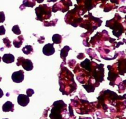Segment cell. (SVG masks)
Here are the masks:
<instances>
[{
    "mask_svg": "<svg viewBox=\"0 0 126 119\" xmlns=\"http://www.w3.org/2000/svg\"><path fill=\"white\" fill-rule=\"evenodd\" d=\"M122 19V17H121L118 14H116L115 17L113 19L108 20L106 23V27L113 29V35L118 38H119L125 32V28L122 23H120V20Z\"/></svg>",
    "mask_w": 126,
    "mask_h": 119,
    "instance_id": "cell-1",
    "label": "cell"
},
{
    "mask_svg": "<svg viewBox=\"0 0 126 119\" xmlns=\"http://www.w3.org/2000/svg\"><path fill=\"white\" fill-rule=\"evenodd\" d=\"M86 18H87V20H82V23L80 24V27L85 28L87 30L89 31V33H92L95 29L100 27L102 21L100 19L95 18L93 17L92 14L89 13L87 16H85Z\"/></svg>",
    "mask_w": 126,
    "mask_h": 119,
    "instance_id": "cell-2",
    "label": "cell"
},
{
    "mask_svg": "<svg viewBox=\"0 0 126 119\" xmlns=\"http://www.w3.org/2000/svg\"><path fill=\"white\" fill-rule=\"evenodd\" d=\"M36 18V19L40 21H44L49 19L51 16V7H49L46 4L39 5L35 9Z\"/></svg>",
    "mask_w": 126,
    "mask_h": 119,
    "instance_id": "cell-3",
    "label": "cell"
},
{
    "mask_svg": "<svg viewBox=\"0 0 126 119\" xmlns=\"http://www.w3.org/2000/svg\"><path fill=\"white\" fill-rule=\"evenodd\" d=\"M12 80L14 82L19 83L23 81L24 80V72L22 70H20L17 72H15L12 75Z\"/></svg>",
    "mask_w": 126,
    "mask_h": 119,
    "instance_id": "cell-4",
    "label": "cell"
},
{
    "mask_svg": "<svg viewBox=\"0 0 126 119\" xmlns=\"http://www.w3.org/2000/svg\"><path fill=\"white\" fill-rule=\"evenodd\" d=\"M43 53L46 56H51L55 53V49L54 47V43L46 44L43 48Z\"/></svg>",
    "mask_w": 126,
    "mask_h": 119,
    "instance_id": "cell-5",
    "label": "cell"
},
{
    "mask_svg": "<svg viewBox=\"0 0 126 119\" xmlns=\"http://www.w3.org/2000/svg\"><path fill=\"white\" fill-rule=\"evenodd\" d=\"M81 101L82 102V105H85L86 108L88 109H89L90 111L92 112V109H93L91 107V105L92 104V103H89L87 100L81 99ZM76 112H77L78 114H86V111H85L84 109V106H82V107L81 106V107H79V108L78 109H76Z\"/></svg>",
    "mask_w": 126,
    "mask_h": 119,
    "instance_id": "cell-6",
    "label": "cell"
},
{
    "mask_svg": "<svg viewBox=\"0 0 126 119\" xmlns=\"http://www.w3.org/2000/svg\"><path fill=\"white\" fill-rule=\"evenodd\" d=\"M17 102L20 106L25 107L30 102L29 97L27 95H19L17 98Z\"/></svg>",
    "mask_w": 126,
    "mask_h": 119,
    "instance_id": "cell-7",
    "label": "cell"
},
{
    "mask_svg": "<svg viewBox=\"0 0 126 119\" xmlns=\"http://www.w3.org/2000/svg\"><path fill=\"white\" fill-rule=\"evenodd\" d=\"M118 71L120 75H124L126 73V61L125 58H121V59H119L118 60Z\"/></svg>",
    "mask_w": 126,
    "mask_h": 119,
    "instance_id": "cell-8",
    "label": "cell"
},
{
    "mask_svg": "<svg viewBox=\"0 0 126 119\" xmlns=\"http://www.w3.org/2000/svg\"><path fill=\"white\" fill-rule=\"evenodd\" d=\"M21 65L23 67L25 70H27V71H30L33 69V64L32 60L28 59H23L22 64H21Z\"/></svg>",
    "mask_w": 126,
    "mask_h": 119,
    "instance_id": "cell-9",
    "label": "cell"
},
{
    "mask_svg": "<svg viewBox=\"0 0 126 119\" xmlns=\"http://www.w3.org/2000/svg\"><path fill=\"white\" fill-rule=\"evenodd\" d=\"M2 111L4 112H14V104L11 101H7L3 104L2 107Z\"/></svg>",
    "mask_w": 126,
    "mask_h": 119,
    "instance_id": "cell-10",
    "label": "cell"
},
{
    "mask_svg": "<svg viewBox=\"0 0 126 119\" xmlns=\"http://www.w3.org/2000/svg\"><path fill=\"white\" fill-rule=\"evenodd\" d=\"M2 59L4 62L6 63V64H11V63L14 62L15 60V58L11 54H5L2 56Z\"/></svg>",
    "mask_w": 126,
    "mask_h": 119,
    "instance_id": "cell-11",
    "label": "cell"
},
{
    "mask_svg": "<svg viewBox=\"0 0 126 119\" xmlns=\"http://www.w3.org/2000/svg\"><path fill=\"white\" fill-rule=\"evenodd\" d=\"M71 48L68 46H65L61 50L60 52V58L63 60L64 62L66 61V58L68 54L69 51L71 50Z\"/></svg>",
    "mask_w": 126,
    "mask_h": 119,
    "instance_id": "cell-12",
    "label": "cell"
},
{
    "mask_svg": "<svg viewBox=\"0 0 126 119\" xmlns=\"http://www.w3.org/2000/svg\"><path fill=\"white\" fill-rule=\"evenodd\" d=\"M23 41H24V38H23V36L20 35L18 36V38H16V39H15L13 41V44L16 48H20L21 47V46H22Z\"/></svg>",
    "mask_w": 126,
    "mask_h": 119,
    "instance_id": "cell-13",
    "label": "cell"
},
{
    "mask_svg": "<svg viewBox=\"0 0 126 119\" xmlns=\"http://www.w3.org/2000/svg\"><path fill=\"white\" fill-rule=\"evenodd\" d=\"M52 41L54 44H60L62 41V37L59 34H54L52 36Z\"/></svg>",
    "mask_w": 126,
    "mask_h": 119,
    "instance_id": "cell-14",
    "label": "cell"
},
{
    "mask_svg": "<svg viewBox=\"0 0 126 119\" xmlns=\"http://www.w3.org/2000/svg\"><path fill=\"white\" fill-rule=\"evenodd\" d=\"M22 51L24 54L28 55V54H30L31 53L33 52V48L32 47V46L31 45H27L25 47H23V49H22Z\"/></svg>",
    "mask_w": 126,
    "mask_h": 119,
    "instance_id": "cell-15",
    "label": "cell"
},
{
    "mask_svg": "<svg viewBox=\"0 0 126 119\" xmlns=\"http://www.w3.org/2000/svg\"><path fill=\"white\" fill-rule=\"evenodd\" d=\"M82 86H83V87L86 89V91L88 93L94 92L95 88V86L94 85H92V84H88L87 85H82Z\"/></svg>",
    "mask_w": 126,
    "mask_h": 119,
    "instance_id": "cell-16",
    "label": "cell"
},
{
    "mask_svg": "<svg viewBox=\"0 0 126 119\" xmlns=\"http://www.w3.org/2000/svg\"><path fill=\"white\" fill-rule=\"evenodd\" d=\"M58 19H54L53 20H52L51 22H47V21H45V22H43V25L45 27H50V26H55L56 25V23H57Z\"/></svg>",
    "mask_w": 126,
    "mask_h": 119,
    "instance_id": "cell-17",
    "label": "cell"
},
{
    "mask_svg": "<svg viewBox=\"0 0 126 119\" xmlns=\"http://www.w3.org/2000/svg\"><path fill=\"white\" fill-rule=\"evenodd\" d=\"M12 31L14 33H15L16 35H17L21 34V31L20 30L19 26L18 25H16L13 26V27L12 28Z\"/></svg>",
    "mask_w": 126,
    "mask_h": 119,
    "instance_id": "cell-18",
    "label": "cell"
},
{
    "mask_svg": "<svg viewBox=\"0 0 126 119\" xmlns=\"http://www.w3.org/2000/svg\"><path fill=\"white\" fill-rule=\"evenodd\" d=\"M2 41H3V43L4 44L5 47H6V48H11V46H12V45H11V41L9 40L8 38L6 37V38H3Z\"/></svg>",
    "mask_w": 126,
    "mask_h": 119,
    "instance_id": "cell-19",
    "label": "cell"
},
{
    "mask_svg": "<svg viewBox=\"0 0 126 119\" xmlns=\"http://www.w3.org/2000/svg\"><path fill=\"white\" fill-rule=\"evenodd\" d=\"M34 93V91L33 89L28 88L27 90V95L28 97H31L32 96V95Z\"/></svg>",
    "mask_w": 126,
    "mask_h": 119,
    "instance_id": "cell-20",
    "label": "cell"
},
{
    "mask_svg": "<svg viewBox=\"0 0 126 119\" xmlns=\"http://www.w3.org/2000/svg\"><path fill=\"white\" fill-rule=\"evenodd\" d=\"M5 20V15L4 12H0V23H2Z\"/></svg>",
    "mask_w": 126,
    "mask_h": 119,
    "instance_id": "cell-21",
    "label": "cell"
},
{
    "mask_svg": "<svg viewBox=\"0 0 126 119\" xmlns=\"http://www.w3.org/2000/svg\"><path fill=\"white\" fill-rule=\"evenodd\" d=\"M24 59H25V58H23V57H19V58L17 59V66H20V65H21L22 61H23V60Z\"/></svg>",
    "mask_w": 126,
    "mask_h": 119,
    "instance_id": "cell-22",
    "label": "cell"
},
{
    "mask_svg": "<svg viewBox=\"0 0 126 119\" xmlns=\"http://www.w3.org/2000/svg\"><path fill=\"white\" fill-rule=\"evenodd\" d=\"M6 33V30L3 25L0 26V35H3Z\"/></svg>",
    "mask_w": 126,
    "mask_h": 119,
    "instance_id": "cell-23",
    "label": "cell"
},
{
    "mask_svg": "<svg viewBox=\"0 0 126 119\" xmlns=\"http://www.w3.org/2000/svg\"><path fill=\"white\" fill-rule=\"evenodd\" d=\"M44 39H45V38H44V37H43H43H41L40 38H38V41L39 42V43H41V44H42V43H44Z\"/></svg>",
    "mask_w": 126,
    "mask_h": 119,
    "instance_id": "cell-24",
    "label": "cell"
},
{
    "mask_svg": "<svg viewBox=\"0 0 126 119\" xmlns=\"http://www.w3.org/2000/svg\"><path fill=\"white\" fill-rule=\"evenodd\" d=\"M72 60H69V61L68 62V64L69 66L70 67V68H72V69H73V68H74V65H74V64H76V63H73V64Z\"/></svg>",
    "mask_w": 126,
    "mask_h": 119,
    "instance_id": "cell-25",
    "label": "cell"
},
{
    "mask_svg": "<svg viewBox=\"0 0 126 119\" xmlns=\"http://www.w3.org/2000/svg\"><path fill=\"white\" fill-rule=\"evenodd\" d=\"M77 58H78L79 59H82L85 58V56L83 53H79L78 54V56H77Z\"/></svg>",
    "mask_w": 126,
    "mask_h": 119,
    "instance_id": "cell-26",
    "label": "cell"
},
{
    "mask_svg": "<svg viewBox=\"0 0 126 119\" xmlns=\"http://www.w3.org/2000/svg\"><path fill=\"white\" fill-rule=\"evenodd\" d=\"M4 93H3V91H2V90H1V88H0V98H1L2 97V96H3Z\"/></svg>",
    "mask_w": 126,
    "mask_h": 119,
    "instance_id": "cell-27",
    "label": "cell"
},
{
    "mask_svg": "<svg viewBox=\"0 0 126 119\" xmlns=\"http://www.w3.org/2000/svg\"><path fill=\"white\" fill-rule=\"evenodd\" d=\"M79 119H92V118H91V117H87V118H86V117H80Z\"/></svg>",
    "mask_w": 126,
    "mask_h": 119,
    "instance_id": "cell-28",
    "label": "cell"
},
{
    "mask_svg": "<svg viewBox=\"0 0 126 119\" xmlns=\"http://www.w3.org/2000/svg\"><path fill=\"white\" fill-rule=\"evenodd\" d=\"M38 3H41V2H43L44 1V0H36Z\"/></svg>",
    "mask_w": 126,
    "mask_h": 119,
    "instance_id": "cell-29",
    "label": "cell"
},
{
    "mask_svg": "<svg viewBox=\"0 0 126 119\" xmlns=\"http://www.w3.org/2000/svg\"><path fill=\"white\" fill-rule=\"evenodd\" d=\"M57 0H48V2H55V1H57Z\"/></svg>",
    "mask_w": 126,
    "mask_h": 119,
    "instance_id": "cell-30",
    "label": "cell"
},
{
    "mask_svg": "<svg viewBox=\"0 0 126 119\" xmlns=\"http://www.w3.org/2000/svg\"><path fill=\"white\" fill-rule=\"evenodd\" d=\"M1 80H2V78H1V77H0V82H1Z\"/></svg>",
    "mask_w": 126,
    "mask_h": 119,
    "instance_id": "cell-31",
    "label": "cell"
},
{
    "mask_svg": "<svg viewBox=\"0 0 126 119\" xmlns=\"http://www.w3.org/2000/svg\"><path fill=\"white\" fill-rule=\"evenodd\" d=\"M1 58L0 57V62H1Z\"/></svg>",
    "mask_w": 126,
    "mask_h": 119,
    "instance_id": "cell-32",
    "label": "cell"
},
{
    "mask_svg": "<svg viewBox=\"0 0 126 119\" xmlns=\"http://www.w3.org/2000/svg\"></svg>",
    "mask_w": 126,
    "mask_h": 119,
    "instance_id": "cell-33",
    "label": "cell"
}]
</instances>
